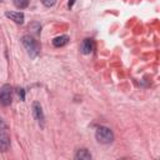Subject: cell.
<instances>
[{"instance_id":"cell-1","label":"cell","mask_w":160,"mask_h":160,"mask_svg":"<svg viewBox=\"0 0 160 160\" xmlns=\"http://www.w3.org/2000/svg\"><path fill=\"white\" fill-rule=\"evenodd\" d=\"M22 45L25 46L26 51L29 52V55H30L31 58L38 56V54L40 52V46H39L38 41H36L34 38L29 36V35H25V36L22 38Z\"/></svg>"},{"instance_id":"cell-2","label":"cell","mask_w":160,"mask_h":160,"mask_svg":"<svg viewBox=\"0 0 160 160\" xmlns=\"http://www.w3.org/2000/svg\"><path fill=\"white\" fill-rule=\"evenodd\" d=\"M95 136H96V140L101 144H109L114 139V134L112 131L106 128V126H99L96 129V132H95Z\"/></svg>"},{"instance_id":"cell-3","label":"cell","mask_w":160,"mask_h":160,"mask_svg":"<svg viewBox=\"0 0 160 160\" xmlns=\"http://www.w3.org/2000/svg\"><path fill=\"white\" fill-rule=\"evenodd\" d=\"M12 101V88L9 84H5L0 89V104L4 106L10 105Z\"/></svg>"},{"instance_id":"cell-4","label":"cell","mask_w":160,"mask_h":160,"mask_svg":"<svg viewBox=\"0 0 160 160\" xmlns=\"http://www.w3.org/2000/svg\"><path fill=\"white\" fill-rule=\"evenodd\" d=\"M5 16L9 18L10 20H12L16 24H22L24 22V14L22 12H18V11H6Z\"/></svg>"},{"instance_id":"cell-5","label":"cell","mask_w":160,"mask_h":160,"mask_svg":"<svg viewBox=\"0 0 160 160\" xmlns=\"http://www.w3.org/2000/svg\"><path fill=\"white\" fill-rule=\"evenodd\" d=\"M10 148V139L6 134L0 132V152L8 151Z\"/></svg>"},{"instance_id":"cell-6","label":"cell","mask_w":160,"mask_h":160,"mask_svg":"<svg viewBox=\"0 0 160 160\" xmlns=\"http://www.w3.org/2000/svg\"><path fill=\"white\" fill-rule=\"evenodd\" d=\"M32 114H34V116H35V119L38 121H41L42 122V120H44L42 109H41V105L39 102H36V101L32 104Z\"/></svg>"},{"instance_id":"cell-7","label":"cell","mask_w":160,"mask_h":160,"mask_svg":"<svg viewBox=\"0 0 160 160\" xmlns=\"http://www.w3.org/2000/svg\"><path fill=\"white\" fill-rule=\"evenodd\" d=\"M92 49H94V41L91 39H85L82 41V44H81V51H82V54L88 55V54H90L92 51Z\"/></svg>"},{"instance_id":"cell-8","label":"cell","mask_w":160,"mask_h":160,"mask_svg":"<svg viewBox=\"0 0 160 160\" xmlns=\"http://www.w3.org/2000/svg\"><path fill=\"white\" fill-rule=\"evenodd\" d=\"M68 42H69V36L68 35H60V36H56L52 40V45L55 48H61V46L66 45Z\"/></svg>"},{"instance_id":"cell-9","label":"cell","mask_w":160,"mask_h":160,"mask_svg":"<svg viewBox=\"0 0 160 160\" xmlns=\"http://www.w3.org/2000/svg\"><path fill=\"white\" fill-rule=\"evenodd\" d=\"M75 159L76 160H90L91 154L88 151V149H79L78 152L75 154Z\"/></svg>"},{"instance_id":"cell-10","label":"cell","mask_w":160,"mask_h":160,"mask_svg":"<svg viewBox=\"0 0 160 160\" xmlns=\"http://www.w3.org/2000/svg\"><path fill=\"white\" fill-rule=\"evenodd\" d=\"M12 1H14V5L19 9H25L29 5V0H12Z\"/></svg>"},{"instance_id":"cell-11","label":"cell","mask_w":160,"mask_h":160,"mask_svg":"<svg viewBox=\"0 0 160 160\" xmlns=\"http://www.w3.org/2000/svg\"><path fill=\"white\" fill-rule=\"evenodd\" d=\"M41 2H42V5L50 8V6H52V5L56 2V0H41Z\"/></svg>"},{"instance_id":"cell-12","label":"cell","mask_w":160,"mask_h":160,"mask_svg":"<svg viewBox=\"0 0 160 160\" xmlns=\"http://www.w3.org/2000/svg\"><path fill=\"white\" fill-rule=\"evenodd\" d=\"M18 94L21 96V100L25 99V95H24V89H18Z\"/></svg>"},{"instance_id":"cell-13","label":"cell","mask_w":160,"mask_h":160,"mask_svg":"<svg viewBox=\"0 0 160 160\" xmlns=\"http://www.w3.org/2000/svg\"><path fill=\"white\" fill-rule=\"evenodd\" d=\"M2 129H6V124H5L4 120L0 118V130H2Z\"/></svg>"},{"instance_id":"cell-14","label":"cell","mask_w":160,"mask_h":160,"mask_svg":"<svg viewBox=\"0 0 160 160\" xmlns=\"http://www.w3.org/2000/svg\"><path fill=\"white\" fill-rule=\"evenodd\" d=\"M74 4H75V0H69V4H68V6H69V8H70V9H71V8H72V5H74Z\"/></svg>"},{"instance_id":"cell-15","label":"cell","mask_w":160,"mask_h":160,"mask_svg":"<svg viewBox=\"0 0 160 160\" xmlns=\"http://www.w3.org/2000/svg\"><path fill=\"white\" fill-rule=\"evenodd\" d=\"M1 1H2V0H0V2H1Z\"/></svg>"}]
</instances>
